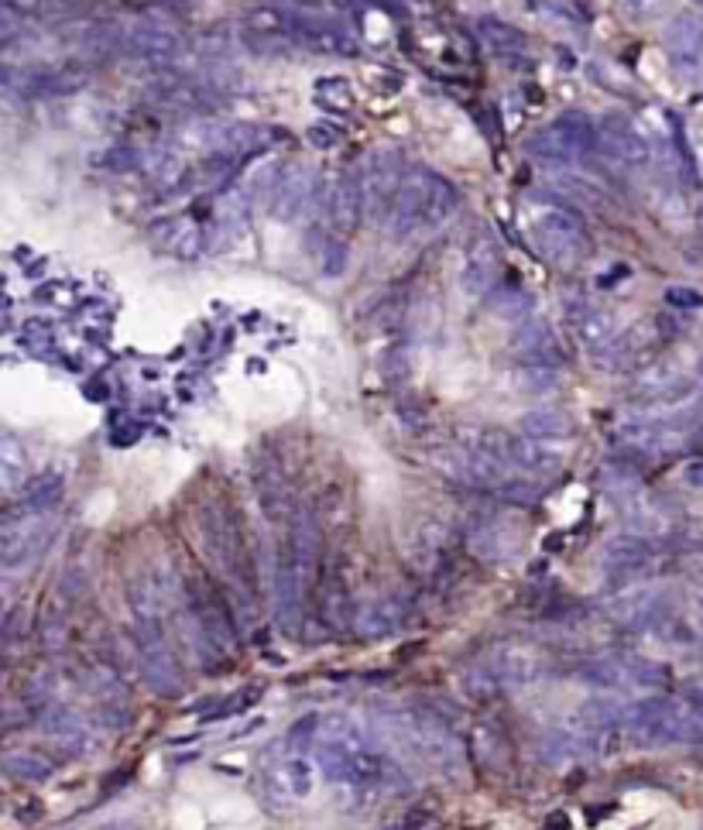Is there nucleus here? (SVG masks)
<instances>
[{
	"label": "nucleus",
	"mask_w": 703,
	"mask_h": 830,
	"mask_svg": "<svg viewBox=\"0 0 703 830\" xmlns=\"http://www.w3.org/2000/svg\"><path fill=\"white\" fill-rule=\"evenodd\" d=\"M130 598V615H135V645H138V663L145 683L159 696L183 693V669L175 659L165 618H162V594L148 577H135L127 587Z\"/></svg>",
	"instance_id": "nucleus-1"
},
{
	"label": "nucleus",
	"mask_w": 703,
	"mask_h": 830,
	"mask_svg": "<svg viewBox=\"0 0 703 830\" xmlns=\"http://www.w3.org/2000/svg\"><path fill=\"white\" fill-rule=\"evenodd\" d=\"M460 206V196L450 179L432 168H409L388 213V234L394 240H412L443 227Z\"/></svg>",
	"instance_id": "nucleus-2"
},
{
	"label": "nucleus",
	"mask_w": 703,
	"mask_h": 830,
	"mask_svg": "<svg viewBox=\"0 0 703 830\" xmlns=\"http://www.w3.org/2000/svg\"><path fill=\"white\" fill-rule=\"evenodd\" d=\"M625 734L635 745H703V710L676 696L635 701Z\"/></svg>",
	"instance_id": "nucleus-3"
},
{
	"label": "nucleus",
	"mask_w": 703,
	"mask_h": 830,
	"mask_svg": "<svg viewBox=\"0 0 703 830\" xmlns=\"http://www.w3.org/2000/svg\"><path fill=\"white\" fill-rule=\"evenodd\" d=\"M628 402L649 415H693L703 402V378L673 361L649 364L631 378Z\"/></svg>",
	"instance_id": "nucleus-4"
},
{
	"label": "nucleus",
	"mask_w": 703,
	"mask_h": 830,
	"mask_svg": "<svg viewBox=\"0 0 703 830\" xmlns=\"http://www.w3.org/2000/svg\"><path fill=\"white\" fill-rule=\"evenodd\" d=\"M532 248L556 268H577L590 254V237L577 213L563 206H542L529 221Z\"/></svg>",
	"instance_id": "nucleus-5"
},
{
	"label": "nucleus",
	"mask_w": 703,
	"mask_h": 830,
	"mask_svg": "<svg viewBox=\"0 0 703 830\" xmlns=\"http://www.w3.org/2000/svg\"><path fill=\"white\" fill-rule=\"evenodd\" d=\"M545 165H577L598 155V124L580 111H566L553 124L539 127L525 144Z\"/></svg>",
	"instance_id": "nucleus-6"
},
{
	"label": "nucleus",
	"mask_w": 703,
	"mask_h": 830,
	"mask_svg": "<svg viewBox=\"0 0 703 830\" xmlns=\"http://www.w3.org/2000/svg\"><path fill=\"white\" fill-rule=\"evenodd\" d=\"M412 755L450 779H456L467 766V749L453 731L450 717L432 707H412Z\"/></svg>",
	"instance_id": "nucleus-7"
},
{
	"label": "nucleus",
	"mask_w": 703,
	"mask_h": 830,
	"mask_svg": "<svg viewBox=\"0 0 703 830\" xmlns=\"http://www.w3.org/2000/svg\"><path fill=\"white\" fill-rule=\"evenodd\" d=\"M313 769H316V752L292 745L289 738H281L278 745L265 755V769H261V782H265V793L289 806L299 803L313 793Z\"/></svg>",
	"instance_id": "nucleus-8"
},
{
	"label": "nucleus",
	"mask_w": 703,
	"mask_h": 830,
	"mask_svg": "<svg viewBox=\"0 0 703 830\" xmlns=\"http://www.w3.org/2000/svg\"><path fill=\"white\" fill-rule=\"evenodd\" d=\"M55 532H59V521L52 512L17 508L14 515H8L4 529H0V563H4V570H17V566L35 563L49 550Z\"/></svg>",
	"instance_id": "nucleus-9"
},
{
	"label": "nucleus",
	"mask_w": 703,
	"mask_h": 830,
	"mask_svg": "<svg viewBox=\"0 0 703 830\" xmlns=\"http://www.w3.org/2000/svg\"><path fill=\"white\" fill-rule=\"evenodd\" d=\"M577 676L583 683L598 687V690H628V687H666L669 683V669L658 666L645 655L635 652H618V655H598V659H587Z\"/></svg>",
	"instance_id": "nucleus-10"
},
{
	"label": "nucleus",
	"mask_w": 703,
	"mask_h": 830,
	"mask_svg": "<svg viewBox=\"0 0 703 830\" xmlns=\"http://www.w3.org/2000/svg\"><path fill=\"white\" fill-rule=\"evenodd\" d=\"M618 447H625L631 456H669L690 440V419L687 415H635L618 432H614Z\"/></svg>",
	"instance_id": "nucleus-11"
},
{
	"label": "nucleus",
	"mask_w": 703,
	"mask_h": 830,
	"mask_svg": "<svg viewBox=\"0 0 703 830\" xmlns=\"http://www.w3.org/2000/svg\"><path fill=\"white\" fill-rule=\"evenodd\" d=\"M203 532H206L216 566L237 587V604L251 601V577H244V539H240V529L234 526V518L224 508L206 505L203 508Z\"/></svg>",
	"instance_id": "nucleus-12"
},
{
	"label": "nucleus",
	"mask_w": 703,
	"mask_h": 830,
	"mask_svg": "<svg viewBox=\"0 0 703 830\" xmlns=\"http://www.w3.org/2000/svg\"><path fill=\"white\" fill-rule=\"evenodd\" d=\"M658 563V542L645 532H622L611 536L601 553H598V566L601 574L614 583H631L642 580L655 570Z\"/></svg>",
	"instance_id": "nucleus-13"
},
{
	"label": "nucleus",
	"mask_w": 703,
	"mask_h": 830,
	"mask_svg": "<svg viewBox=\"0 0 703 830\" xmlns=\"http://www.w3.org/2000/svg\"><path fill=\"white\" fill-rule=\"evenodd\" d=\"M402 179H405V165H402L399 151L394 148L371 151L367 162L361 165V189H364V216L367 221H375V224L388 221Z\"/></svg>",
	"instance_id": "nucleus-14"
},
{
	"label": "nucleus",
	"mask_w": 703,
	"mask_h": 830,
	"mask_svg": "<svg viewBox=\"0 0 703 830\" xmlns=\"http://www.w3.org/2000/svg\"><path fill=\"white\" fill-rule=\"evenodd\" d=\"M319 200H323V192H319L316 168L305 162H292L281 168V176L268 196V210L281 224H296L310 210H319Z\"/></svg>",
	"instance_id": "nucleus-15"
},
{
	"label": "nucleus",
	"mask_w": 703,
	"mask_h": 830,
	"mask_svg": "<svg viewBox=\"0 0 703 830\" xmlns=\"http://www.w3.org/2000/svg\"><path fill=\"white\" fill-rule=\"evenodd\" d=\"M121 55L138 65H151V70H165L183 55V35L159 17H145L135 28L124 32Z\"/></svg>",
	"instance_id": "nucleus-16"
},
{
	"label": "nucleus",
	"mask_w": 703,
	"mask_h": 830,
	"mask_svg": "<svg viewBox=\"0 0 703 830\" xmlns=\"http://www.w3.org/2000/svg\"><path fill=\"white\" fill-rule=\"evenodd\" d=\"M598 148L607 162L631 172L652 165V141L645 138V130L625 114H607L598 124Z\"/></svg>",
	"instance_id": "nucleus-17"
},
{
	"label": "nucleus",
	"mask_w": 703,
	"mask_h": 830,
	"mask_svg": "<svg viewBox=\"0 0 703 830\" xmlns=\"http://www.w3.org/2000/svg\"><path fill=\"white\" fill-rule=\"evenodd\" d=\"M545 663L542 655L529 645H501L491 652V659L477 669L480 683L488 690H518V687H532L542 680Z\"/></svg>",
	"instance_id": "nucleus-18"
},
{
	"label": "nucleus",
	"mask_w": 703,
	"mask_h": 830,
	"mask_svg": "<svg viewBox=\"0 0 703 830\" xmlns=\"http://www.w3.org/2000/svg\"><path fill=\"white\" fill-rule=\"evenodd\" d=\"M319 210L329 224V234L350 237L357 230L364 216V189H361V168H347L337 176V183L329 186V192L319 200Z\"/></svg>",
	"instance_id": "nucleus-19"
},
{
	"label": "nucleus",
	"mask_w": 703,
	"mask_h": 830,
	"mask_svg": "<svg viewBox=\"0 0 703 830\" xmlns=\"http://www.w3.org/2000/svg\"><path fill=\"white\" fill-rule=\"evenodd\" d=\"M90 83V73L83 65H38V70H25V73H14L8 70V90H17L21 97H70L79 93L83 86Z\"/></svg>",
	"instance_id": "nucleus-20"
},
{
	"label": "nucleus",
	"mask_w": 703,
	"mask_h": 830,
	"mask_svg": "<svg viewBox=\"0 0 703 830\" xmlns=\"http://www.w3.org/2000/svg\"><path fill=\"white\" fill-rule=\"evenodd\" d=\"M501 275V244L494 234H477L460 265V289L470 299H485Z\"/></svg>",
	"instance_id": "nucleus-21"
},
{
	"label": "nucleus",
	"mask_w": 703,
	"mask_h": 830,
	"mask_svg": "<svg viewBox=\"0 0 703 830\" xmlns=\"http://www.w3.org/2000/svg\"><path fill=\"white\" fill-rule=\"evenodd\" d=\"M292 41H299V46L313 49V52L340 55V59H350V55L361 52L357 35L350 32V28H343L340 21L316 17V14H302L299 8H296V32H292Z\"/></svg>",
	"instance_id": "nucleus-22"
},
{
	"label": "nucleus",
	"mask_w": 703,
	"mask_h": 830,
	"mask_svg": "<svg viewBox=\"0 0 703 830\" xmlns=\"http://www.w3.org/2000/svg\"><path fill=\"white\" fill-rule=\"evenodd\" d=\"M666 52L676 73L700 76L703 73V14L679 11L666 28Z\"/></svg>",
	"instance_id": "nucleus-23"
},
{
	"label": "nucleus",
	"mask_w": 703,
	"mask_h": 830,
	"mask_svg": "<svg viewBox=\"0 0 703 830\" xmlns=\"http://www.w3.org/2000/svg\"><path fill=\"white\" fill-rule=\"evenodd\" d=\"M601 488H604V494L614 501V508H618L625 518L639 521V526L649 518V491H645V480H642V474L635 470L631 464H604V470H601Z\"/></svg>",
	"instance_id": "nucleus-24"
},
{
	"label": "nucleus",
	"mask_w": 703,
	"mask_h": 830,
	"mask_svg": "<svg viewBox=\"0 0 703 830\" xmlns=\"http://www.w3.org/2000/svg\"><path fill=\"white\" fill-rule=\"evenodd\" d=\"M509 347L518 364H563L556 334L542 319H518Z\"/></svg>",
	"instance_id": "nucleus-25"
},
{
	"label": "nucleus",
	"mask_w": 703,
	"mask_h": 830,
	"mask_svg": "<svg viewBox=\"0 0 703 830\" xmlns=\"http://www.w3.org/2000/svg\"><path fill=\"white\" fill-rule=\"evenodd\" d=\"M607 611L622 628H652L666 615V598L652 587H635V591L614 598Z\"/></svg>",
	"instance_id": "nucleus-26"
},
{
	"label": "nucleus",
	"mask_w": 703,
	"mask_h": 830,
	"mask_svg": "<svg viewBox=\"0 0 703 830\" xmlns=\"http://www.w3.org/2000/svg\"><path fill=\"white\" fill-rule=\"evenodd\" d=\"M504 456H509V464L515 470L532 474V477H553L563 470V453L553 450L545 440H536V436H509Z\"/></svg>",
	"instance_id": "nucleus-27"
},
{
	"label": "nucleus",
	"mask_w": 703,
	"mask_h": 830,
	"mask_svg": "<svg viewBox=\"0 0 703 830\" xmlns=\"http://www.w3.org/2000/svg\"><path fill=\"white\" fill-rule=\"evenodd\" d=\"M569 323H574V334L580 337V343L587 347L590 354H598L601 347H607L614 337H618V319H614L607 310H601V305L587 302V299H577V305L569 302Z\"/></svg>",
	"instance_id": "nucleus-28"
},
{
	"label": "nucleus",
	"mask_w": 703,
	"mask_h": 830,
	"mask_svg": "<svg viewBox=\"0 0 703 830\" xmlns=\"http://www.w3.org/2000/svg\"><path fill=\"white\" fill-rule=\"evenodd\" d=\"M151 237H155V244L165 251V254H175V257H200L203 248H206V234L203 227L192 221V216H168V221L155 224V230H151Z\"/></svg>",
	"instance_id": "nucleus-29"
},
{
	"label": "nucleus",
	"mask_w": 703,
	"mask_h": 830,
	"mask_svg": "<svg viewBox=\"0 0 703 830\" xmlns=\"http://www.w3.org/2000/svg\"><path fill=\"white\" fill-rule=\"evenodd\" d=\"M38 725H41V731H46L49 738H55L62 749H70V752H76V755L90 749V745H86V741H90V734H86L83 717H79L76 710H70V707H59V704H55V707H46V710H41Z\"/></svg>",
	"instance_id": "nucleus-30"
},
{
	"label": "nucleus",
	"mask_w": 703,
	"mask_h": 830,
	"mask_svg": "<svg viewBox=\"0 0 703 830\" xmlns=\"http://www.w3.org/2000/svg\"><path fill=\"white\" fill-rule=\"evenodd\" d=\"M470 550H474L477 556H485V559H504V556H512L515 539H512L509 532H504L501 521L480 518L477 526H474V532H470Z\"/></svg>",
	"instance_id": "nucleus-31"
},
{
	"label": "nucleus",
	"mask_w": 703,
	"mask_h": 830,
	"mask_svg": "<svg viewBox=\"0 0 703 830\" xmlns=\"http://www.w3.org/2000/svg\"><path fill=\"white\" fill-rule=\"evenodd\" d=\"M522 432L553 443V440H563V436L574 432V423H569V415L563 408H532L522 419Z\"/></svg>",
	"instance_id": "nucleus-32"
},
{
	"label": "nucleus",
	"mask_w": 703,
	"mask_h": 830,
	"mask_svg": "<svg viewBox=\"0 0 703 830\" xmlns=\"http://www.w3.org/2000/svg\"><path fill=\"white\" fill-rule=\"evenodd\" d=\"M512 381L518 391H529V395H549V391H560L563 370L560 364H518Z\"/></svg>",
	"instance_id": "nucleus-33"
},
{
	"label": "nucleus",
	"mask_w": 703,
	"mask_h": 830,
	"mask_svg": "<svg viewBox=\"0 0 703 830\" xmlns=\"http://www.w3.org/2000/svg\"><path fill=\"white\" fill-rule=\"evenodd\" d=\"M477 35L494 55H515V52L525 49V35L512 25H504V21H498V17H480Z\"/></svg>",
	"instance_id": "nucleus-34"
},
{
	"label": "nucleus",
	"mask_w": 703,
	"mask_h": 830,
	"mask_svg": "<svg viewBox=\"0 0 703 830\" xmlns=\"http://www.w3.org/2000/svg\"><path fill=\"white\" fill-rule=\"evenodd\" d=\"M62 501V480L55 474H41L32 477L25 485V494H21L17 508H32V512H55Z\"/></svg>",
	"instance_id": "nucleus-35"
},
{
	"label": "nucleus",
	"mask_w": 703,
	"mask_h": 830,
	"mask_svg": "<svg viewBox=\"0 0 703 830\" xmlns=\"http://www.w3.org/2000/svg\"><path fill=\"white\" fill-rule=\"evenodd\" d=\"M4 772L17 782H46L52 776V762L38 752H8Z\"/></svg>",
	"instance_id": "nucleus-36"
},
{
	"label": "nucleus",
	"mask_w": 703,
	"mask_h": 830,
	"mask_svg": "<svg viewBox=\"0 0 703 830\" xmlns=\"http://www.w3.org/2000/svg\"><path fill=\"white\" fill-rule=\"evenodd\" d=\"M399 607L388 604V601H375V604H364L361 615H357V628L364 631V636L378 639V636H391L394 628H399Z\"/></svg>",
	"instance_id": "nucleus-37"
},
{
	"label": "nucleus",
	"mask_w": 703,
	"mask_h": 830,
	"mask_svg": "<svg viewBox=\"0 0 703 830\" xmlns=\"http://www.w3.org/2000/svg\"><path fill=\"white\" fill-rule=\"evenodd\" d=\"M488 310L498 316H509V319H529L532 316V295L529 292H518V289H494Z\"/></svg>",
	"instance_id": "nucleus-38"
},
{
	"label": "nucleus",
	"mask_w": 703,
	"mask_h": 830,
	"mask_svg": "<svg viewBox=\"0 0 703 830\" xmlns=\"http://www.w3.org/2000/svg\"><path fill=\"white\" fill-rule=\"evenodd\" d=\"M0 467H4V491H14L21 477L28 474V453L21 450L14 436H4V443H0Z\"/></svg>",
	"instance_id": "nucleus-39"
},
{
	"label": "nucleus",
	"mask_w": 703,
	"mask_h": 830,
	"mask_svg": "<svg viewBox=\"0 0 703 830\" xmlns=\"http://www.w3.org/2000/svg\"><path fill=\"white\" fill-rule=\"evenodd\" d=\"M145 159H148L145 151L130 148V144H110L93 162L106 172H135V168H145Z\"/></svg>",
	"instance_id": "nucleus-40"
},
{
	"label": "nucleus",
	"mask_w": 703,
	"mask_h": 830,
	"mask_svg": "<svg viewBox=\"0 0 703 830\" xmlns=\"http://www.w3.org/2000/svg\"><path fill=\"white\" fill-rule=\"evenodd\" d=\"M316 100L323 103V106H329V111H347L350 106V86H347V79H319L316 83Z\"/></svg>",
	"instance_id": "nucleus-41"
},
{
	"label": "nucleus",
	"mask_w": 703,
	"mask_h": 830,
	"mask_svg": "<svg viewBox=\"0 0 703 830\" xmlns=\"http://www.w3.org/2000/svg\"><path fill=\"white\" fill-rule=\"evenodd\" d=\"M343 268H347V237L329 234L323 244V272L329 278H337V275H343Z\"/></svg>",
	"instance_id": "nucleus-42"
},
{
	"label": "nucleus",
	"mask_w": 703,
	"mask_h": 830,
	"mask_svg": "<svg viewBox=\"0 0 703 830\" xmlns=\"http://www.w3.org/2000/svg\"><path fill=\"white\" fill-rule=\"evenodd\" d=\"M618 8L635 21H649L655 14H663L669 8V0H618Z\"/></svg>",
	"instance_id": "nucleus-43"
},
{
	"label": "nucleus",
	"mask_w": 703,
	"mask_h": 830,
	"mask_svg": "<svg viewBox=\"0 0 703 830\" xmlns=\"http://www.w3.org/2000/svg\"><path fill=\"white\" fill-rule=\"evenodd\" d=\"M305 138H310L313 148L329 151V148H337L343 141V130L340 127H329V124H313L310 130H305Z\"/></svg>",
	"instance_id": "nucleus-44"
},
{
	"label": "nucleus",
	"mask_w": 703,
	"mask_h": 830,
	"mask_svg": "<svg viewBox=\"0 0 703 830\" xmlns=\"http://www.w3.org/2000/svg\"><path fill=\"white\" fill-rule=\"evenodd\" d=\"M666 302L673 310H703V292L687 289V286H673V289H666Z\"/></svg>",
	"instance_id": "nucleus-45"
},
{
	"label": "nucleus",
	"mask_w": 703,
	"mask_h": 830,
	"mask_svg": "<svg viewBox=\"0 0 703 830\" xmlns=\"http://www.w3.org/2000/svg\"><path fill=\"white\" fill-rule=\"evenodd\" d=\"M46 4H49V0H4V8H11V11L21 14V17L41 14V11H46Z\"/></svg>",
	"instance_id": "nucleus-46"
},
{
	"label": "nucleus",
	"mask_w": 703,
	"mask_h": 830,
	"mask_svg": "<svg viewBox=\"0 0 703 830\" xmlns=\"http://www.w3.org/2000/svg\"><path fill=\"white\" fill-rule=\"evenodd\" d=\"M683 477H687V485L703 488V461H690L687 470H683Z\"/></svg>",
	"instance_id": "nucleus-47"
},
{
	"label": "nucleus",
	"mask_w": 703,
	"mask_h": 830,
	"mask_svg": "<svg viewBox=\"0 0 703 830\" xmlns=\"http://www.w3.org/2000/svg\"><path fill=\"white\" fill-rule=\"evenodd\" d=\"M693 4H696V8H703V0H693Z\"/></svg>",
	"instance_id": "nucleus-48"
}]
</instances>
